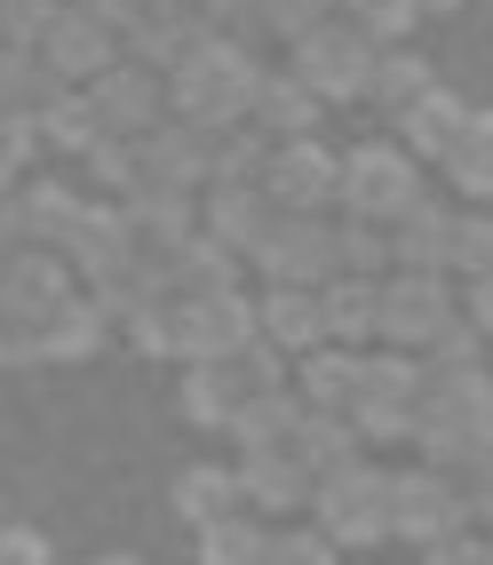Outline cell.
Here are the masks:
<instances>
[{
    "instance_id": "6da1fadb",
    "label": "cell",
    "mask_w": 493,
    "mask_h": 565,
    "mask_svg": "<svg viewBox=\"0 0 493 565\" xmlns=\"http://www.w3.org/2000/svg\"><path fill=\"white\" fill-rule=\"evenodd\" d=\"M255 81H262L255 49H239V41H223V32H207V41L168 72V120H192V128L223 136V128H239V120H247Z\"/></svg>"
},
{
    "instance_id": "7a4b0ae2",
    "label": "cell",
    "mask_w": 493,
    "mask_h": 565,
    "mask_svg": "<svg viewBox=\"0 0 493 565\" xmlns=\"http://www.w3.org/2000/svg\"><path fill=\"white\" fill-rule=\"evenodd\" d=\"M422 406H414V446L430 455V470L462 462V455H485L493 446V383L478 366H422Z\"/></svg>"
},
{
    "instance_id": "3957f363",
    "label": "cell",
    "mask_w": 493,
    "mask_h": 565,
    "mask_svg": "<svg viewBox=\"0 0 493 565\" xmlns=\"http://www.w3.org/2000/svg\"><path fill=\"white\" fill-rule=\"evenodd\" d=\"M422 200V168H414L398 143H351L343 152V175H334V207H343V223H390Z\"/></svg>"
},
{
    "instance_id": "277c9868",
    "label": "cell",
    "mask_w": 493,
    "mask_h": 565,
    "mask_svg": "<svg viewBox=\"0 0 493 565\" xmlns=\"http://www.w3.org/2000/svg\"><path fill=\"white\" fill-rule=\"evenodd\" d=\"M422 383H430L422 359H406V351H358V398H351L358 446H398V438H414Z\"/></svg>"
},
{
    "instance_id": "5b68a950",
    "label": "cell",
    "mask_w": 493,
    "mask_h": 565,
    "mask_svg": "<svg viewBox=\"0 0 493 565\" xmlns=\"http://www.w3.org/2000/svg\"><path fill=\"white\" fill-rule=\"evenodd\" d=\"M311 510H319V534L334 550H374L390 542V470H366V462H343L311 486Z\"/></svg>"
},
{
    "instance_id": "8992f818",
    "label": "cell",
    "mask_w": 493,
    "mask_h": 565,
    "mask_svg": "<svg viewBox=\"0 0 493 565\" xmlns=\"http://www.w3.org/2000/svg\"><path fill=\"white\" fill-rule=\"evenodd\" d=\"M446 327H453V287L438 271H383V287H374V343L422 359Z\"/></svg>"
},
{
    "instance_id": "52a82bcc",
    "label": "cell",
    "mask_w": 493,
    "mask_h": 565,
    "mask_svg": "<svg viewBox=\"0 0 493 565\" xmlns=\"http://www.w3.org/2000/svg\"><path fill=\"white\" fill-rule=\"evenodd\" d=\"M374 56H383V49H374L351 17H326V24H311L294 41V81L311 88L319 104H358L366 81H374Z\"/></svg>"
},
{
    "instance_id": "ba28073f",
    "label": "cell",
    "mask_w": 493,
    "mask_h": 565,
    "mask_svg": "<svg viewBox=\"0 0 493 565\" xmlns=\"http://www.w3.org/2000/svg\"><path fill=\"white\" fill-rule=\"evenodd\" d=\"M255 351V295H175V359L215 366Z\"/></svg>"
},
{
    "instance_id": "9c48e42d",
    "label": "cell",
    "mask_w": 493,
    "mask_h": 565,
    "mask_svg": "<svg viewBox=\"0 0 493 565\" xmlns=\"http://www.w3.org/2000/svg\"><path fill=\"white\" fill-rule=\"evenodd\" d=\"M247 263H255L262 287H326L334 279V223L326 215H279Z\"/></svg>"
},
{
    "instance_id": "30bf717a",
    "label": "cell",
    "mask_w": 493,
    "mask_h": 565,
    "mask_svg": "<svg viewBox=\"0 0 493 565\" xmlns=\"http://www.w3.org/2000/svg\"><path fill=\"white\" fill-rule=\"evenodd\" d=\"M41 72L56 88H88L96 72H111L120 64V32H111L104 17H88V9H72V0H56V17H49V32H41Z\"/></svg>"
},
{
    "instance_id": "8fae6325",
    "label": "cell",
    "mask_w": 493,
    "mask_h": 565,
    "mask_svg": "<svg viewBox=\"0 0 493 565\" xmlns=\"http://www.w3.org/2000/svg\"><path fill=\"white\" fill-rule=\"evenodd\" d=\"M81 96H88V111H96V128H104V136H128V143L168 120V81H160V72H143V64H128V56L111 64V72H96Z\"/></svg>"
},
{
    "instance_id": "7c38bea8",
    "label": "cell",
    "mask_w": 493,
    "mask_h": 565,
    "mask_svg": "<svg viewBox=\"0 0 493 565\" xmlns=\"http://www.w3.org/2000/svg\"><path fill=\"white\" fill-rule=\"evenodd\" d=\"M334 175H343V152H326L319 136L271 143V168H262V200H271L279 215H326Z\"/></svg>"
},
{
    "instance_id": "4fadbf2b",
    "label": "cell",
    "mask_w": 493,
    "mask_h": 565,
    "mask_svg": "<svg viewBox=\"0 0 493 565\" xmlns=\"http://www.w3.org/2000/svg\"><path fill=\"white\" fill-rule=\"evenodd\" d=\"M64 303H72V263L56 247H24V255L0 263V319L9 327L32 334V327H49Z\"/></svg>"
},
{
    "instance_id": "5bb4252c",
    "label": "cell",
    "mask_w": 493,
    "mask_h": 565,
    "mask_svg": "<svg viewBox=\"0 0 493 565\" xmlns=\"http://www.w3.org/2000/svg\"><path fill=\"white\" fill-rule=\"evenodd\" d=\"M200 41H207V24H200L192 0H143V9L120 24V56L143 64V72H160V81H168V72L192 56Z\"/></svg>"
},
{
    "instance_id": "9a60e30c",
    "label": "cell",
    "mask_w": 493,
    "mask_h": 565,
    "mask_svg": "<svg viewBox=\"0 0 493 565\" xmlns=\"http://www.w3.org/2000/svg\"><path fill=\"white\" fill-rule=\"evenodd\" d=\"M446 534H462V510H453V486L446 470H398L390 478V542L430 550Z\"/></svg>"
},
{
    "instance_id": "2e32d148",
    "label": "cell",
    "mask_w": 493,
    "mask_h": 565,
    "mask_svg": "<svg viewBox=\"0 0 493 565\" xmlns=\"http://www.w3.org/2000/svg\"><path fill=\"white\" fill-rule=\"evenodd\" d=\"M136 152H143V183H168V192H192V200L215 175V136L192 120H160L151 136H136Z\"/></svg>"
},
{
    "instance_id": "e0dca14e",
    "label": "cell",
    "mask_w": 493,
    "mask_h": 565,
    "mask_svg": "<svg viewBox=\"0 0 493 565\" xmlns=\"http://www.w3.org/2000/svg\"><path fill=\"white\" fill-rule=\"evenodd\" d=\"M120 215H128L136 255H151V263H168L183 239L200 232V200L192 192H168V183H136V192L120 200Z\"/></svg>"
},
{
    "instance_id": "ac0fdd59",
    "label": "cell",
    "mask_w": 493,
    "mask_h": 565,
    "mask_svg": "<svg viewBox=\"0 0 493 565\" xmlns=\"http://www.w3.org/2000/svg\"><path fill=\"white\" fill-rule=\"evenodd\" d=\"M232 470H239V502H247L262 525L287 518V510H302V502H311V486H319L311 470L294 462V446H255V455H239Z\"/></svg>"
},
{
    "instance_id": "d6986e66",
    "label": "cell",
    "mask_w": 493,
    "mask_h": 565,
    "mask_svg": "<svg viewBox=\"0 0 493 565\" xmlns=\"http://www.w3.org/2000/svg\"><path fill=\"white\" fill-rule=\"evenodd\" d=\"M279 223V207L262 200V183H207V200H200V232L215 247H232L239 263L262 247V232Z\"/></svg>"
},
{
    "instance_id": "ffe728a7",
    "label": "cell",
    "mask_w": 493,
    "mask_h": 565,
    "mask_svg": "<svg viewBox=\"0 0 493 565\" xmlns=\"http://www.w3.org/2000/svg\"><path fill=\"white\" fill-rule=\"evenodd\" d=\"M462 136H470V104L453 96V88H430V96L398 120V136H390V143H398V152H406L414 168H446Z\"/></svg>"
},
{
    "instance_id": "44dd1931",
    "label": "cell",
    "mask_w": 493,
    "mask_h": 565,
    "mask_svg": "<svg viewBox=\"0 0 493 565\" xmlns=\"http://www.w3.org/2000/svg\"><path fill=\"white\" fill-rule=\"evenodd\" d=\"M255 343L279 351V359L319 351L326 343V334H319V287H262L255 295Z\"/></svg>"
},
{
    "instance_id": "7402d4cb",
    "label": "cell",
    "mask_w": 493,
    "mask_h": 565,
    "mask_svg": "<svg viewBox=\"0 0 493 565\" xmlns=\"http://www.w3.org/2000/svg\"><path fill=\"white\" fill-rule=\"evenodd\" d=\"M56 255L72 263V279H96L104 263L136 255V239H128V215H120V200H81V215H72V232H64V247H56Z\"/></svg>"
},
{
    "instance_id": "603a6c76",
    "label": "cell",
    "mask_w": 493,
    "mask_h": 565,
    "mask_svg": "<svg viewBox=\"0 0 493 565\" xmlns=\"http://www.w3.org/2000/svg\"><path fill=\"white\" fill-rule=\"evenodd\" d=\"M446 247H453V200H414L390 223V263L398 271H438L446 279Z\"/></svg>"
},
{
    "instance_id": "cb8c5ba5",
    "label": "cell",
    "mask_w": 493,
    "mask_h": 565,
    "mask_svg": "<svg viewBox=\"0 0 493 565\" xmlns=\"http://www.w3.org/2000/svg\"><path fill=\"white\" fill-rule=\"evenodd\" d=\"M319 120V96L294 81V72H262L255 96H247V128H262L271 143H294V136H311Z\"/></svg>"
},
{
    "instance_id": "d4e9b609",
    "label": "cell",
    "mask_w": 493,
    "mask_h": 565,
    "mask_svg": "<svg viewBox=\"0 0 493 565\" xmlns=\"http://www.w3.org/2000/svg\"><path fill=\"white\" fill-rule=\"evenodd\" d=\"M294 398L319 406V414H351V398H358V351H343V343L302 351L294 359Z\"/></svg>"
},
{
    "instance_id": "484cf974",
    "label": "cell",
    "mask_w": 493,
    "mask_h": 565,
    "mask_svg": "<svg viewBox=\"0 0 493 565\" xmlns=\"http://www.w3.org/2000/svg\"><path fill=\"white\" fill-rule=\"evenodd\" d=\"M247 502H239V470L232 462H192L175 478V518L192 525V534H207V525H223V518H239Z\"/></svg>"
},
{
    "instance_id": "4316f807",
    "label": "cell",
    "mask_w": 493,
    "mask_h": 565,
    "mask_svg": "<svg viewBox=\"0 0 493 565\" xmlns=\"http://www.w3.org/2000/svg\"><path fill=\"white\" fill-rule=\"evenodd\" d=\"M160 279H168V295H232L239 287V255L215 247L207 232H192V239L160 263Z\"/></svg>"
},
{
    "instance_id": "83f0119b",
    "label": "cell",
    "mask_w": 493,
    "mask_h": 565,
    "mask_svg": "<svg viewBox=\"0 0 493 565\" xmlns=\"http://www.w3.org/2000/svg\"><path fill=\"white\" fill-rule=\"evenodd\" d=\"M17 215H24V239L32 247H64V232H72V215H81V200L88 192H72L64 175H32V183H17Z\"/></svg>"
},
{
    "instance_id": "f1b7e54d",
    "label": "cell",
    "mask_w": 493,
    "mask_h": 565,
    "mask_svg": "<svg viewBox=\"0 0 493 565\" xmlns=\"http://www.w3.org/2000/svg\"><path fill=\"white\" fill-rule=\"evenodd\" d=\"M104 311L88 303V295H72V303L49 319V327H32V359H49V366H72V359H96L104 351Z\"/></svg>"
},
{
    "instance_id": "f546056e",
    "label": "cell",
    "mask_w": 493,
    "mask_h": 565,
    "mask_svg": "<svg viewBox=\"0 0 493 565\" xmlns=\"http://www.w3.org/2000/svg\"><path fill=\"white\" fill-rule=\"evenodd\" d=\"M294 462L311 470V478H326V470H343V462H358L366 446H358V430H351V414H319V406H302V423H294Z\"/></svg>"
},
{
    "instance_id": "4dcf8cb0",
    "label": "cell",
    "mask_w": 493,
    "mask_h": 565,
    "mask_svg": "<svg viewBox=\"0 0 493 565\" xmlns=\"http://www.w3.org/2000/svg\"><path fill=\"white\" fill-rule=\"evenodd\" d=\"M374 287L383 279H326L319 287V334L326 343H343V351L374 343Z\"/></svg>"
},
{
    "instance_id": "1f68e13d",
    "label": "cell",
    "mask_w": 493,
    "mask_h": 565,
    "mask_svg": "<svg viewBox=\"0 0 493 565\" xmlns=\"http://www.w3.org/2000/svg\"><path fill=\"white\" fill-rule=\"evenodd\" d=\"M32 143H41V152H64V160H88L96 143H104V128H96V111H88V96L81 88H64L41 120H32Z\"/></svg>"
},
{
    "instance_id": "d6a6232c",
    "label": "cell",
    "mask_w": 493,
    "mask_h": 565,
    "mask_svg": "<svg viewBox=\"0 0 493 565\" xmlns=\"http://www.w3.org/2000/svg\"><path fill=\"white\" fill-rule=\"evenodd\" d=\"M430 88H438V72H430L422 56H414V49H383V56H374V81H366V96L383 104L390 120H406V111L422 104Z\"/></svg>"
},
{
    "instance_id": "836d02e7",
    "label": "cell",
    "mask_w": 493,
    "mask_h": 565,
    "mask_svg": "<svg viewBox=\"0 0 493 565\" xmlns=\"http://www.w3.org/2000/svg\"><path fill=\"white\" fill-rule=\"evenodd\" d=\"M56 96H64V88L41 72V56L0 49V120H41V111H49Z\"/></svg>"
},
{
    "instance_id": "e575fe53",
    "label": "cell",
    "mask_w": 493,
    "mask_h": 565,
    "mask_svg": "<svg viewBox=\"0 0 493 565\" xmlns=\"http://www.w3.org/2000/svg\"><path fill=\"white\" fill-rule=\"evenodd\" d=\"M446 175H453V192L470 207H493V111H470V136L453 143Z\"/></svg>"
},
{
    "instance_id": "d590c367",
    "label": "cell",
    "mask_w": 493,
    "mask_h": 565,
    "mask_svg": "<svg viewBox=\"0 0 493 565\" xmlns=\"http://www.w3.org/2000/svg\"><path fill=\"white\" fill-rule=\"evenodd\" d=\"M200 565H271V525H262L255 510L207 525V534H200Z\"/></svg>"
},
{
    "instance_id": "8d00e7d4",
    "label": "cell",
    "mask_w": 493,
    "mask_h": 565,
    "mask_svg": "<svg viewBox=\"0 0 493 565\" xmlns=\"http://www.w3.org/2000/svg\"><path fill=\"white\" fill-rule=\"evenodd\" d=\"M294 423H302V398H294V391H262V398H247V406H239L232 438L255 455V446H287V438H294Z\"/></svg>"
},
{
    "instance_id": "74e56055",
    "label": "cell",
    "mask_w": 493,
    "mask_h": 565,
    "mask_svg": "<svg viewBox=\"0 0 493 565\" xmlns=\"http://www.w3.org/2000/svg\"><path fill=\"white\" fill-rule=\"evenodd\" d=\"M81 175H88V200H128L136 183H143V152L128 136H104L96 152L81 160Z\"/></svg>"
},
{
    "instance_id": "f35d334b",
    "label": "cell",
    "mask_w": 493,
    "mask_h": 565,
    "mask_svg": "<svg viewBox=\"0 0 493 565\" xmlns=\"http://www.w3.org/2000/svg\"><path fill=\"white\" fill-rule=\"evenodd\" d=\"M383 271H390L383 223H334V279H383Z\"/></svg>"
},
{
    "instance_id": "ab89813d",
    "label": "cell",
    "mask_w": 493,
    "mask_h": 565,
    "mask_svg": "<svg viewBox=\"0 0 493 565\" xmlns=\"http://www.w3.org/2000/svg\"><path fill=\"white\" fill-rule=\"evenodd\" d=\"M485 271H493V207H453L446 279H485Z\"/></svg>"
},
{
    "instance_id": "60d3db41",
    "label": "cell",
    "mask_w": 493,
    "mask_h": 565,
    "mask_svg": "<svg viewBox=\"0 0 493 565\" xmlns=\"http://www.w3.org/2000/svg\"><path fill=\"white\" fill-rule=\"evenodd\" d=\"M262 168H271V136L239 120V128L215 136V175L207 183H262Z\"/></svg>"
},
{
    "instance_id": "b9f144b4",
    "label": "cell",
    "mask_w": 493,
    "mask_h": 565,
    "mask_svg": "<svg viewBox=\"0 0 493 565\" xmlns=\"http://www.w3.org/2000/svg\"><path fill=\"white\" fill-rule=\"evenodd\" d=\"M446 486H453V510H462V525H493V446H485V455L446 462Z\"/></svg>"
},
{
    "instance_id": "7bdbcfd3",
    "label": "cell",
    "mask_w": 493,
    "mask_h": 565,
    "mask_svg": "<svg viewBox=\"0 0 493 565\" xmlns=\"http://www.w3.org/2000/svg\"><path fill=\"white\" fill-rule=\"evenodd\" d=\"M343 17L366 32L374 49H398L414 24H422V9H414V0H343Z\"/></svg>"
},
{
    "instance_id": "ee69618b",
    "label": "cell",
    "mask_w": 493,
    "mask_h": 565,
    "mask_svg": "<svg viewBox=\"0 0 493 565\" xmlns=\"http://www.w3.org/2000/svg\"><path fill=\"white\" fill-rule=\"evenodd\" d=\"M120 327H128V343H136V351L168 359V351H175V295H151V303H136Z\"/></svg>"
},
{
    "instance_id": "f6af8a7d",
    "label": "cell",
    "mask_w": 493,
    "mask_h": 565,
    "mask_svg": "<svg viewBox=\"0 0 493 565\" xmlns=\"http://www.w3.org/2000/svg\"><path fill=\"white\" fill-rule=\"evenodd\" d=\"M49 17H56V0H0V49L32 56L41 32H49Z\"/></svg>"
},
{
    "instance_id": "bcb514c9",
    "label": "cell",
    "mask_w": 493,
    "mask_h": 565,
    "mask_svg": "<svg viewBox=\"0 0 493 565\" xmlns=\"http://www.w3.org/2000/svg\"><path fill=\"white\" fill-rule=\"evenodd\" d=\"M192 9H200L207 32H223V41H239V49L262 32V0H192Z\"/></svg>"
},
{
    "instance_id": "7dc6e473",
    "label": "cell",
    "mask_w": 493,
    "mask_h": 565,
    "mask_svg": "<svg viewBox=\"0 0 493 565\" xmlns=\"http://www.w3.org/2000/svg\"><path fill=\"white\" fill-rule=\"evenodd\" d=\"M343 0H262V32H279V41H302L311 24H326Z\"/></svg>"
},
{
    "instance_id": "c3c4849f",
    "label": "cell",
    "mask_w": 493,
    "mask_h": 565,
    "mask_svg": "<svg viewBox=\"0 0 493 565\" xmlns=\"http://www.w3.org/2000/svg\"><path fill=\"white\" fill-rule=\"evenodd\" d=\"M271 565H343L326 534H271Z\"/></svg>"
},
{
    "instance_id": "681fc988",
    "label": "cell",
    "mask_w": 493,
    "mask_h": 565,
    "mask_svg": "<svg viewBox=\"0 0 493 565\" xmlns=\"http://www.w3.org/2000/svg\"><path fill=\"white\" fill-rule=\"evenodd\" d=\"M422 366H438V374H446V366H478V327H470V319H453L438 343L422 351Z\"/></svg>"
},
{
    "instance_id": "f907efd6",
    "label": "cell",
    "mask_w": 493,
    "mask_h": 565,
    "mask_svg": "<svg viewBox=\"0 0 493 565\" xmlns=\"http://www.w3.org/2000/svg\"><path fill=\"white\" fill-rule=\"evenodd\" d=\"M0 565H56L49 534H32V525H9L0 518Z\"/></svg>"
},
{
    "instance_id": "816d5d0a",
    "label": "cell",
    "mask_w": 493,
    "mask_h": 565,
    "mask_svg": "<svg viewBox=\"0 0 493 565\" xmlns=\"http://www.w3.org/2000/svg\"><path fill=\"white\" fill-rule=\"evenodd\" d=\"M430 565H485V542L478 534H446V542H430Z\"/></svg>"
},
{
    "instance_id": "f5cc1de1",
    "label": "cell",
    "mask_w": 493,
    "mask_h": 565,
    "mask_svg": "<svg viewBox=\"0 0 493 565\" xmlns=\"http://www.w3.org/2000/svg\"><path fill=\"white\" fill-rule=\"evenodd\" d=\"M24 359H32V334L0 319V374H9V366H24Z\"/></svg>"
},
{
    "instance_id": "db71d44e",
    "label": "cell",
    "mask_w": 493,
    "mask_h": 565,
    "mask_svg": "<svg viewBox=\"0 0 493 565\" xmlns=\"http://www.w3.org/2000/svg\"><path fill=\"white\" fill-rule=\"evenodd\" d=\"M470 327H478V334H493V271H485V279H470Z\"/></svg>"
},
{
    "instance_id": "11a10c76",
    "label": "cell",
    "mask_w": 493,
    "mask_h": 565,
    "mask_svg": "<svg viewBox=\"0 0 493 565\" xmlns=\"http://www.w3.org/2000/svg\"><path fill=\"white\" fill-rule=\"evenodd\" d=\"M72 9H88V17H104L111 32H120V24H128V17L143 9V0H72Z\"/></svg>"
},
{
    "instance_id": "9f6ffc18",
    "label": "cell",
    "mask_w": 493,
    "mask_h": 565,
    "mask_svg": "<svg viewBox=\"0 0 493 565\" xmlns=\"http://www.w3.org/2000/svg\"><path fill=\"white\" fill-rule=\"evenodd\" d=\"M414 9H422V17H453L462 0H414Z\"/></svg>"
},
{
    "instance_id": "6f0895ef",
    "label": "cell",
    "mask_w": 493,
    "mask_h": 565,
    "mask_svg": "<svg viewBox=\"0 0 493 565\" xmlns=\"http://www.w3.org/2000/svg\"><path fill=\"white\" fill-rule=\"evenodd\" d=\"M96 565H143V557H136V550H104Z\"/></svg>"
},
{
    "instance_id": "680465c9",
    "label": "cell",
    "mask_w": 493,
    "mask_h": 565,
    "mask_svg": "<svg viewBox=\"0 0 493 565\" xmlns=\"http://www.w3.org/2000/svg\"><path fill=\"white\" fill-rule=\"evenodd\" d=\"M485 565H493V542H485Z\"/></svg>"
}]
</instances>
